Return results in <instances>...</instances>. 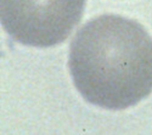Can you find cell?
Here are the masks:
<instances>
[{
    "instance_id": "cell-2",
    "label": "cell",
    "mask_w": 152,
    "mask_h": 135,
    "mask_svg": "<svg viewBox=\"0 0 152 135\" xmlns=\"http://www.w3.org/2000/svg\"><path fill=\"white\" fill-rule=\"evenodd\" d=\"M86 0H0L5 31L25 45L47 47L65 41L79 23Z\"/></svg>"
},
{
    "instance_id": "cell-1",
    "label": "cell",
    "mask_w": 152,
    "mask_h": 135,
    "mask_svg": "<svg viewBox=\"0 0 152 135\" xmlns=\"http://www.w3.org/2000/svg\"><path fill=\"white\" fill-rule=\"evenodd\" d=\"M68 65L76 88L88 102L125 109L152 91V38L136 21L102 15L75 35Z\"/></svg>"
}]
</instances>
